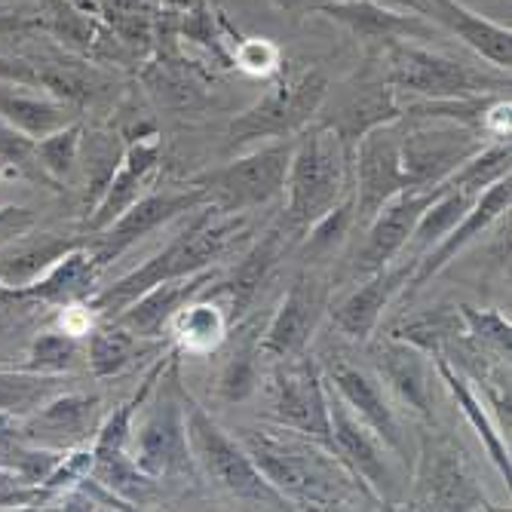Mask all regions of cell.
Here are the masks:
<instances>
[{"instance_id": "obj_15", "label": "cell", "mask_w": 512, "mask_h": 512, "mask_svg": "<svg viewBox=\"0 0 512 512\" xmlns=\"http://www.w3.org/2000/svg\"><path fill=\"white\" fill-rule=\"evenodd\" d=\"M329 393V421H332V439H335V454L347 463V470L368 485V491L381 500V506L393 509L399 503V482L390 467V448L384 439L371 430L362 417L325 384Z\"/></svg>"}, {"instance_id": "obj_37", "label": "cell", "mask_w": 512, "mask_h": 512, "mask_svg": "<svg viewBox=\"0 0 512 512\" xmlns=\"http://www.w3.org/2000/svg\"><path fill=\"white\" fill-rule=\"evenodd\" d=\"M463 332V322H460V313L457 307H436V310H424V313H414V316H405L399 325H393L390 335L424 350L430 359L442 356L445 344Z\"/></svg>"}, {"instance_id": "obj_29", "label": "cell", "mask_w": 512, "mask_h": 512, "mask_svg": "<svg viewBox=\"0 0 512 512\" xmlns=\"http://www.w3.org/2000/svg\"><path fill=\"white\" fill-rule=\"evenodd\" d=\"M206 289L184 304L169 322L172 347L178 350V356L215 353L224 344V338L230 335V316H227L221 298H215Z\"/></svg>"}, {"instance_id": "obj_27", "label": "cell", "mask_w": 512, "mask_h": 512, "mask_svg": "<svg viewBox=\"0 0 512 512\" xmlns=\"http://www.w3.org/2000/svg\"><path fill=\"white\" fill-rule=\"evenodd\" d=\"M212 283H215V270L212 267L200 270V273H191V276L166 279V283H157L148 292L138 295L126 310H120L114 316V322L123 325V329L132 332L135 338L157 341V338L169 335L172 316Z\"/></svg>"}, {"instance_id": "obj_46", "label": "cell", "mask_w": 512, "mask_h": 512, "mask_svg": "<svg viewBox=\"0 0 512 512\" xmlns=\"http://www.w3.org/2000/svg\"><path fill=\"white\" fill-rule=\"evenodd\" d=\"M0 506H37V485L13 467H0Z\"/></svg>"}, {"instance_id": "obj_32", "label": "cell", "mask_w": 512, "mask_h": 512, "mask_svg": "<svg viewBox=\"0 0 512 512\" xmlns=\"http://www.w3.org/2000/svg\"><path fill=\"white\" fill-rule=\"evenodd\" d=\"M80 243L83 240H77V237H59V234H40L31 240L22 234L19 240H10L7 249L0 252V283L28 286Z\"/></svg>"}, {"instance_id": "obj_38", "label": "cell", "mask_w": 512, "mask_h": 512, "mask_svg": "<svg viewBox=\"0 0 512 512\" xmlns=\"http://www.w3.org/2000/svg\"><path fill=\"white\" fill-rule=\"evenodd\" d=\"M62 393L59 375H37L25 368H0V414L25 417L46 399Z\"/></svg>"}, {"instance_id": "obj_51", "label": "cell", "mask_w": 512, "mask_h": 512, "mask_svg": "<svg viewBox=\"0 0 512 512\" xmlns=\"http://www.w3.org/2000/svg\"><path fill=\"white\" fill-rule=\"evenodd\" d=\"M16 304H28L25 289H22V286H7V283H0V310L16 307Z\"/></svg>"}, {"instance_id": "obj_11", "label": "cell", "mask_w": 512, "mask_h": 512, "mask_svg": "<svg viewBox=\"0 0 512 512\" xmlns=\"http://www.w3.org/2000/svg\"><path fill=\"white\" fill-rule=\"evenodd\" d=\"M270 411L267 421L301 433L329 451H335L332 421H329V393L319 359L307 350L292 359L270 362Z\"/></svg>"}, {"instance_id": "obj_20", "label": "cell", "mask_w": 512, "mask_h": 512, "mask_svg": "<svg viewBox=\"0 0 512 512\" xmlns=\"http://www.w3.org/2000/svg\"><path fill=\"white\" fill-rule=\"evenodd\" d=\"M102 399L96 393H56L31 414L19 417L16 436L28 445L68 451L86 445L99 430Z\"/></svg>"}, {"instance_id": "obj_26", "label": "cell", "mask_w": 512, "mask_h": 512, "mask_svg": "<svg viewBox=\"0 0 512 512\" xmlns=\"http://www.w3.org/2000/svg\"><path fill=\"white\" fill-rule=\"evenodd\" d=\"M160 151H163V142L157 132H151L145 138H135L129 148H123L120 166L114 169L111 181L105 184L99 203L86 215L89 234L105 230L114 218H120L138 197H142L145 184H151V178L160 166Z\"/></svg>"}, {"instance_id": "obj_43", "label": "cell", "mask_w": 512, "mask_h": 512, "mask_svg": "<svg viewBox=\"0 0 512 512\" xmlns=\"http://www.w3.org/2000/svg\"><path fill=\"white\" fill-rule=\"evenodd\" d=\"M80 362V341L71 332H40L25 356V371L37 375H65Z\"/></svg>"}, {"instance_id": "obj_2", "label": "cell", "mask_w": 512, "mask_h": 512, "mask_svg": "<svg viewBox=\"0 0 512 512\" xmlns=\"http://www.w3.org/2000/svg\"><path fill=\"white\" fill-rule=\"evenodd\" d=\"M240 237H246L243 215L224 212L215 203H203L200 209H194V218L184 224L181 234L172 237L154 258H148L142 267L123 273L111 286L96 289L83 304L96 319H114L151 286L166 283V279L209 270L218 258H224L237 246Z\"/></svg>"}, {"instance_id": "obj_13", "label": "cell", "mask_w": 512, "mask_h": 512, "mask_svg": "<svg viewBox=\"0 0 512 512\" xmlns=\"http://www.w3.org/2000/svg\"><path fill=\"white\" fill-rule=\"evenodd\" d=\"M371 68L356 74L353 83H344L341 89H329L316 120L329 126L341 145L353 154V148L359 145V138H365L371 129L396 123L402 117V99L399 92L381 77L375 59H371Z\"/></svg>"}, {"instance_id": "obj_1", "label": "cell", "mask_w": 512, "mask_h": 512, "mask_svg": "<svg viewBox=\"0 0 512 512\" xmlns=\"http://www.w3.org/2000/svg\"><path fill=\"white\" fill-rule=\"evenodd\" d=\"M237 439L292 509H384L335 451L301 433L261 424L237 430Z\"/></svg>"}, {"instance_id": "obj_35", "label": "cell", "mask_w": 512, "mask_h": 512, "mask_svg": "<svg viewBox=\"0 0 512 512\" xmlns=\"http://www.w3.org/2000/svg\"><path fill=\"white\" fill-rule=\"evenodd\" d=\"M512 169V148H509V138H491V142L473 154L467 163L460 169H454L442 184L430 188L433 194H442V191H460V194H470V197H479L485 188H491L494 181L506 178Z\"/></svg>"}, {"instance_id": "obj_25", "label": "cell", "mask_w": 512, "mask_h": 512, "mask_svg": "<svg viewBox=\"0 0 512 512\" xmlns=\"http://www.w3.org/2000/svg\"><path fill=\"white\" fill-rule=\"evenodd\" d=\"M295 243L286 237V230L279 227V221H273L264 237L237 261V267L230 270V276L224 279V283H212L206 292H212L215 298H221L227 316H230V325L240 322L258 301L261 289L267 286L270 273L276 270V264L286 258V252L292 249Z\"/></svg>"}, {"instance_id": "obj_24", "label": "cell", "mask_w": 512, "mask_h": 512, "mask_svg": "<svg viewBox=\"0 0 512 512\" xmlns=\"http://www.w3.org/2000/svg\"><path fill=\"white\" fill-rule=\"evenodd\" d=\"M371 344V341H368ZM371 365L393 396L421 421L433 424V359L393 335L371 344Z\"/></svg>"}, {"instance_id": "obj_41", "label": "cell", "mask_w": 512, "mask_h": 512, "mask_svg": "<svg viewBox=\"0 0 512 512\" xmlns=\"http://www.w3.org/2000/svg\"><path fill=\"white\" fill-rule=\"evenodd\" d=\"M80 157L86 160L83 163V172H86V184H89V194H86V212L99 203L105 184L111 181L114 169L120 166V157H123V145L117 135H108V132H96L89 138H80Z\"/></svg>"}, {"instance_id": "obj_50", "label": "cell", "mask_w": 512, "mask_h": 512, "mask_svg": "<svg viewBox=\"0 0 512 512\" xmlns=\"http://www.w3.org/2000/svg\"><path fill=\"white\" fill-rule=\"evenodd\" d=\"M34 25H37V19H31V16H22V13H0V37L28 31V28H34Z\"/></svg>"}, {"instance_id": "obj_17", "label": "cell", "mask_w": 512, "mask_h": 512, "mask_svg": "<svg viewBox=\"0 0 512 512\" xmlns=\"http://www.w3.org/2000/svg\"><path fill=\"white\" fill-rule=\"evenodd\" d=\"M408 188L399 160V120L371 129L353 148V209L362 230L375 212Z\"/></svg>"}, {"instance_id": "obj_31", "label": "cell", "mask_w": 512, "mask_h": 512, "mask_svg": "<svg viewBox=\"0 0 512 512\" xmlns=\"http://www.w3.org/2000/svg\"><path fill=\"white\" fill-rule=\"evenodd\" d=\"M230 335H234V350L227 353L224 365H221V375H218V396L224 402H246L255 390H258V381H261V365H264V356H261V329L264 322L258 316L252 319H240L230 325Z\"/></svg>"}, {"instance_id": "obj_28", "label": "cell", "mask_w": 512, "mask_h": 512, "mask_svg": "<svg viewBox=\"0 0 512 512\" xmlns=\"http://www.w3.org/2000/svg\"><path fill=\"white\" fill-rule=\"evenodd\" d=\"M433 368L436 375L442 378V384L448 387L451 399L457 402V411L467 417V424L473 427V433L479 436L488 460L494 463V470L509 482L512 479V460H509V436L494 424V417L488 411V405L482 402V396L476 393V387L470 384V378L463 375L460 368H454L448 359L436 356L433 359Z\"/></svg>"}, {"instance_id": "obj_30", "label": "cell", "mask_w": 512, "mask_h": 512, "mask_svg": "<svg viewBox=\"0 0 512 512\" xmlns=\"http://www.w3.org/2000/svg\"><path fill=\"white\" fill-rule=\"evenodd\" d=\"M99 273H102V267L96 264V258L89 255V249L80 243L71 252H65L50 270L40 273L34 283H28L22 289H25L28 301L71 307V304H83L92 292H96Z\"/></svg>"}, {"instance_id": "obj_9", "label": "cell", "mask_w": 512, "mask_h": 512, "mask_svg": "<svg viewBox=\"0 0 512 512\" xmlns=\"http://www.w3.org/2000/svg\"><path fill=\"white\" fill-rule=\"evenodd\" d=\"M292 148H295V138L264 142L237 160L197 175L191 184L203 188L209 203H215L224 212L243 215L249 209H261V206L273 203L279 194H286Z\"/></svg>"}, {"instance_id": "obj_45", "label": "cell", "mask_w": 512, "mask_h": 512, "mask_svg": "<svg viewBox=\"0 0 512 512\" xmlns=\"http://www.w3.org/2000/svg\"><path fill=\"white\" fill-rule=\"evenodd\" d=\"M234 62L252 77H270L279 71V50L264 37H237Z\"/></svg>"}, {"instance_id": "obj_14", "label": "cell", "mask_w": 512, "mask_h": 512, "mask_svg": "<svg viewBox=\"0 0 512 512\" xmlns=\"http://www.w3.org/2000/svg\"><path fill=\"white\" fill-rule=\"evenodd\" d=\"M319 365H322L325 384H329L362 417V421L384 439L390 454H396L402 463H408L405 433H402V424L396 417V408L387 399V387L378 378V371L353 362L341 347L338 350H325Z\"/></svg>"}, {"instance_id": "obj_7", "label": "cell", "mask_w": 512, "mask_h": 512, "mask_svg": "<svg viewBox=\"0 0 512 512\" xmlns=\"http://www.w3.org/2000/svg\"><path fill=\"white\" fill-rule=\"evenodd\" d=\"M329 89V77L316 68L283 74L252 108L230 120L227 145L243 151L249 145L276 142V138H295L310 120H316Z\"/></svg>"}, {"instance_id": "obj_10", "label": "cell", "mask_w": 512, "mask_h": 512, "mask_svg": "<svg viewBox=\"0 0 512 512\" xmlns=\"http://www.w3.org/2000/svg\"><path fill=\"white\" fill-rule=\"evenodd\" d=\"M491 138L454 120H408L399 117V160L408 188L430 191L479 154Z\"/></svg>"}, {"instance_id": "obj_49", "label": "cell", "mask_w": 512, "mask_h": 512, "mask_svg": "<svg viewBox=\"0 0 512 512\" xmlns=\"http://www.w3.org/2000/svg\"><path fill=\"white\" fill-rule=\"evenodd\" d=\"M273 4L283 10L286 16H292L295 22L298 19H304V16H313L316 10H319V4L322 0H273Z\"/></svg>"}, {"instance_id": "obj_23", "label": "cell", "mask_w": 512, "mask_h": 512, "mask_svg": "<svg viewBox=\"0 0 512 512\" xmlns=\"http://www.w3.org/2000/svg\"><path fill=\"white\" fill-rule=\"evenodd\" d=\"M396 4L408 7L411 13L424 16L430 25L445 28L454 34L463 46L485 59L491 68L509 71L512 65V31L494 19H485L482 13L470 10L460 0H396Z\"/></svg>"}, {"instance_id": "obj_21", "label": "cell", "mask_w": 512, "mask_h": 512, "mask_svg": "<svg viewBox=\"0 0 512 512\" xmlns=\"http://www.w3.org/2000/svg\"><path fill=\"white\" fill-rule=\"evenodd\" d=\"M316 13L347 28L362 43V50L368 56L381 53L387 43L402 37L408 40L433 37V25L424 16L393 10L384 0H322Z\"/></svg>"}, {"instance_id": "obj_16", "label": "cell", "mask_w": 512, "mask_h": 512, "mask_svg": "<svg viewBox=\"0 0 512 512\" xmlns=\"http://www.w3.org/2000/svg\"><path fill=\"white\" fill-rule=\"evenodd\" d=\"M203 203H209V197H206L203 188H197V184H191V188H178V191L145 194V197H138L120 218H114L105 230L92 234V240L83 243V246L89 249L92 258H96V264L105 270L111 261H117L138 240H145L148 234H154L157 227L200 209Z\"/></svg>"}, {"instance_id": "obj_44", "label": "cell", "mask_w": 512, "mask_h": 512, "mask_svg": "<svg viewBox=\"0 0 512 512\" xmlns=\"http://www.w3.org/2000/svg\"><path fill=\"white\" fill-rule=\"evenodd\" d=\"M34 142H37V138H31L28 132L16 129V126L7 123V120H0V172L53 184L50 178L43 175V169L37 166ZM53 188H56V184H53Z\"/></svg>"}, {"instance_id": "obj_48", "label": "cell", "mask_w": 512, "mask_h": 512, "mask_svg": "<svg viewBox=\"0 0 512 512\" xmlns=\"http://www.w3.org/2000/svg\"><path fill=\"white\" fill-rule=\"evenodd\" d=\"M0 83H19V86H43V71L28 62L0 56Z\"/></svg>"}, {"instance_id": "obj_8", "label": "cell", "mask_w": 512, "mask_h": 512, "mask_svg": "<svg viewBox=\"0 0 512 512\" xmlns=\"http://www.w3.org/2000/svg\"><path fill=\"white\" fill-rule=\"evenodd\" d=\"M408 509H497L479 485L470 454L451 433L430 427L421 433Z\"/></svg>"}, {"instance_id": "obj_12", "label": "cell", "mask_w": 512, "mask_h": 512, "mask_svg": "<svg viewBox=\"0 0 512 512\" xmlns=\"http://www.w3.org/2000/svg\"><path fill=\"white\" fill-rule=\"evenodd\" d=\"M332 304V286L322 273L304 267L295 279L289 292L273 310V316L264 322L261 329V356L264 362L276 359H292L310 350L313 335L329 313Z\"/></svg>"}, {"instance_id": "obj_6", "label": "cell", "mask_w": 512, "mask_h": 512, "mask_svg": "<svg viewBox=\"0 0 512 512\" xmlns=\"http://www.w3.org/2000/svg\"><path fill=\"white\" fill-rule=\"evenodd\" d=\"M184 424H188V445H191L194 467H200L215 488L252 506L292 509L289 500L255 467V460L249 457L243 442L237 436H230L224 427H218L212 421V414L188 393H184Z\"/></svg>"}, {"instance_id": "obj_36", "label": "cell", "mask_w": 512, "mask_h": 512, "mask_svg": "<svg viewBox=\"0 0 512 512\" xmlns=\"http://www.w3.org/2000/svg\"><path fill=\"white\" fill-rule=\"evenodd\" d=\"M86 362L92 378H111L120 375V371L135 359L142 356V338H135L132 332H126L123 325H117L114 319H105L99 329L86 332Z\"/></svg>"}, {"instance_id": "obj_42", "label": "cell", "mask_w": 512, "mask_h": 512, "mask_svg": "<svg viewBox=\"0 0 512 512\" xmlns=\"http://www.w3.org/2000/svg\"><path fill=\"white\" fill-rule=\"evenodd\" d=\"M457 313L463 322V332H467V338L473 344H479L482 350L509 362V356H512V325L500 310H494V307L479 310L470 304H457Z\"/></svg>"}, {"instance_id": "obj_4", "label": "cell", "mask_w": 512, "mask_h": 512, "mask_svg": "<svg viewBox=\"0 0 512 512\" xmlns=\"http://www.w3.org/2000/svg\"><path fill=\"white\" fill-rule=\"evenodd\" d=\"M375 59L381 77L408 99H460V96H509V71L491 65H470L463 59L445 56L417 40H393Z\"/></svg>"}, {"instance_id": "obj_33", "label": "cell", "mask_w": 512, "mask_h": 512, "mask_svg": "<svg viewBox=\"0 0 512 512\" xmlns=\"http://www.w3.org/2000/svg\"><path fill=\"white\" fill-rule=\"evenodd\" d=\"M0 120L13 123L16 129L28 132L31 138H43L65 123H71V108L62 99L50 96H28L19 89H0Z\"/></svg>"}, {"instance_id": "obj_5", "label": "cell", "mask_w": 512, "mask_h": 512, "mask_svg": "<svg viewBox=\"0 0 512 512\" xmlns=\"http://www.w3.org/2000/svg\"><path fill=\"white\" fill-rule=\"evenodd\" d=\"M142 421L132 427L129 454L135 467L151 479H181L194 473V457L188 445V424H184V387L178 381V350L160 375L157 387L142 405Z\"/></svg>"}, {"instance_id": "obj_18", "label": "cell", "mask_w": 512, "mask_h": 512, "mask_svg": "<svg viewBox=\"0 0 512 512\" xmlns=\"http://www.w3.org/2000/svg\"><path fill=\"white\" fill-rule=\"evenodd\" d=\"M411 267H414V261L396 258L393 264L368 273L341 301L329 304V313L325 316H329L332 335H338V341L365 347L371 338H375L384 310L393 304V298H399Z\"/></svg>"}, {"instance_id": "obj_3", "label": "cell", "mask_w": 512, "mask_h": 512, "mask_svg": "<svg viewBox=\"0 0 512 512\" xmlns=\"http://www.w3.org/2000/svg\"><path fill=\"white\" fill-rule=\"evenodd\" d=\"M286 188L289 200L276 221L292 243H301L307 227L353 191V154L325 123L310 120L295 135Z\"/></svg>"}, {"instance_id": "obj_19", "label": "cell", "mask_w": 512, "mask_h": 512, "mask_svg": "<svg viewBox=\"0 0 512 512\" xmlns=\"http://www.w3.org/2000/svg\"><path fill=\"white\" fill-rule=\"evenodd\" d=\"M509 203H512V181H509V175H506V178L494 181L491 188H485V191L479 194V200L473 203V209H470L467 215H463L436 246H430L421 258H417V264L411 267V273H408V279H405V286H402L399 295H402L405 301L414 298V295L421 292L433 276H439L463 249L473 246L494 221H500V218L509 212Z\"/></svg>"}, {"instance_id": "obj_40", "label": "cell", "mask_w": 512, "mask_h": 512, "mask_svg": "<svg viewBox=\"0 0 512 512\" xmlns=\"http://www.w3.org/2000/svg\"><path fill=\"white\" fill-rule=\"evenodd\" d=\"M356 227V209H353V191L325 212L319 221L307 227V234L301 237L304 243V258L310 261H329L347 240V234Z\"/></svg>"}, {"instance_id": "obj_22", "label": "cell", "mask_w": 512, "mask_h": 512, "mask_svg": "<svg viewBox=\"0 0 512 512\" xmlns=\"http://www.w3.org/2000/svg\"><path fill=\"white\" fill-rule=\"evenodd\" d=\"M433 200H436L433 191H417V188H405L402 194L387 200L375 212V218L362 227V243L353 255V273L368 276V273L393 264L402 255L417 218H421V212Z\"/></svg>"}, {"instance_id": "obj_34", "label": "cell", "mask_w": 512, "mask_h": 512, "mask_svg": "<svg viewBox=\"0 0 512 512\" xmlns=\"http://www.w3.org/2000/svg\"><path fill=\"white\" fill-rule=\"evenodd\" d=\"M479 197H470V194H460V191H442L436 194V200L421 212V218H417L414 230H411V237L402 249L399 258H408L417 264V258H421L430 246H436L448 230L467 215L473 209Z\"/></svg>"}, {"instance_id": "obj_39", "label": "cell", "mask_w": 512, "mask_h": 512, "mask_svg": "<svg viewBox=\"0 0 512 512\" xmlns=\"http://www.w3.org/2000/svg\"><path fill=\"white\" fill-rule=\"evenodd\" d=\"M80 138H83V123L71 120L53 132H46L43 138L34 142V157L43 175L53 184H62L71 178V172L80 163Z\"/></svg>"}, {"instance_id": "obj_47", "label": "cell", "mask_w": 512, "mask_h": 512, "mask_svg": "<svg viewBox=\"0 0 512 512\" xmlns=\"http://www.w3.org/2000/svg\"><path fill=\"white\" fill-rule=\"evenodd\" d=\"M37 215L25 206H0V243L19 240L34 227Z\"/></svg>"}]
</instances>
